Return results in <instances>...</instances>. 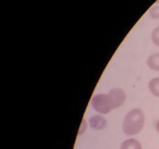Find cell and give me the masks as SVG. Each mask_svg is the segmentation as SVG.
Returning <instances> with one entry per match:
<instances>
[{
    "label": "cell",
    "mask_w": 159,
    "mask_h": 149,
    "mask_svg": "<svg viewBox=\"0 0 159 149\" xmlns=\"http://www.w3.org/2000/svg\"><path fill=\"white\" fill-rule=\"evenodd\" d=\"M120 149H142V147L138 140L135 138H130L122 143Z\"/></svg>",
    "instance_id": "4"
},
{
    "label": "cell",
    "mask_w": 159,
    "mask_h": 149,
    "mask_svg": "<svg viewBox=\"0 0 159 149\" xmlns=\"http://www.w3.org/2000/svg\"><path fill=\"white\" fill-rule=\"evenodd\" d=\"M126 99L125 92L120 88H114L108 94H97L92 99V105L98 113L106 114L123 105Z\"/></svg>",
    "instance_id": "1"
},
{
    "label": "cell",
    "mask_w": 159,
    "mask_h": 149,
    "mask_svg": "<svg viewBox=\"0 0 159 149\" xmlns=\"http://www.w3.org/2000/svg\"><path fill=\"white\" fill-rule=\"evenodd\" d=\"M152 40L154 44L159 47V26L153 29L152 34Z\"/></svg>",
    "instance_id": "7"
},
{
    "label": "cell",
    "mask_w": 159,
    "mask_h": 149,
    "mask_svg": "<svg viewBox=\"0 0 159 149\" xmlns=\"http://www.w3.org/2000/svg\"><path fill=\"white\" fill-rule=\"evenodd\" d=\"M149 14H150V16L155 20L159 19V5L153 6L149 11Z\"/></svg>",
    "instance_id": "8"
},
{
    "label": "cell",
    "mask_w": 159,
    "mask_h": 149,
    "mask_svg": "<svg viewBox=\"0 0 159 149\" xmlns=\"http://www.w3.org/2000/svg\"><path fill=\"white\" fill-rule=\"evenodd\" d=\"M144 124V112L141 109H133L125 116L123 123V130L125 134L134 136L141 131Z\"/></svg>",
    "instance_id": "2"
},
{
    "label": "cell",
    "mask_w": 159,
    "mask_h": 149,
    "mask_svg": "<svg viewBox=\"0 0 159 149\" xmlns=\"http://www.w3.org/2000/svg\"><path fill=\"white\" fill-rule=\"evenodd\" d=\"M156 130H157V131L159 133V120L157 121V123H156Z\"/></svg>",
    "instance_id": "9"
},
{
    "label": "cell",
    "mask_w": 159,
    "mask_h": 149,
    "mask_svg": "<svg viewBox=\"0 0 159 149\" xmlns=\"http://www.w3.org/2000/svg\"><path fill=\"white\" fill-rule=\"evenodd\" d=\"M148 88L154 96L159 97V77L154 78L149 82Z\"/></svg>",
    "instance_id": "6"
},
{
    "label": "cell",
    "mask_w": 159,
    "mask_h": 149,
    "mask_svg": "<svg viewBox=\"0 0 159 149\" xmlns=\"http://www.w3.org/2000/svg\"><path fill=\"white\" fill-rule=\"evenodd\" d=\"M147 65L152 70L159 71V53L151 54L148 57Z\"/></svg>",
    "instance_id": "5"
},
{
    "label": "cell",
    "mask_w": 159,
    "mask_h": 149,
    "mask_svg": "<svg viewBox=\"0 0 159 149\" xmlns=\"http://www.w3.org/2000/svg\"><path fill=\"white\" fill-rule=\"evenodd\" d=\"M89 123L92 128L95 130H102L107 126V120L102 116L98 115L90 118Z\"/></svg>",
    "instance_id": "3"
}]
</instances>
